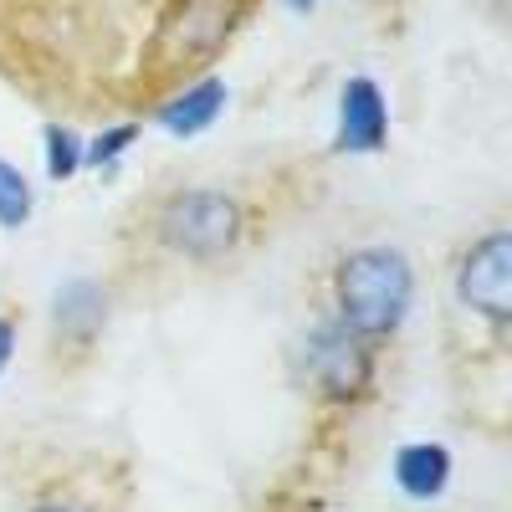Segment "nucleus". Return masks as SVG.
I'll return each instance as SVG.
<instances>
[{"label":"nucleus","instance_id":"obj_5","mask_svg":"<svg viewBox=\"0 0 512 512\" xmlns=\"http://www.w3.org/2000/svg\"><path fill=\"white\" fill-rule=\"evenodd\" d=\"M451 287L466 313H477L487 323H507L512 318V231L497 226L482 241L466 246Z\"/></svg>","mask_w":512,"mask_h":512},{"label":"nucleus","instance_id":"obj_13","mask_svg":"<svg viewBox=\"0 0 512 512\" xmlns=\"http://www.w3.org/2000/svg\"><path fill=\"white\" fill-rule=\"evenodd\" d=\"M11 359H16V323L0 313V374L11 369Z\"/></svg>","mask_w":512,"mask_h":512},{"label":"nucleus","instance_id":"obj_6","mask_svg":"<svg viewBox=\"0 0 512 512\" xmlns=\"http://www.w3.org/2000/svg\"><path fill=\"white\" fill-rule=\"evenodd\" d=\"M390 144V98L374 77H349L338 88V123H333V149L338 154H379Z\"/></svg>","mask_w":512,"mask_h":512},{"label":"nucleus","instance_id":"obj_8","mask_svg":"<svg viewBox=\"0 0 512 512\" xmlns=\"http://www.w3.org/2000/svg\"><path fill=\"white\" fill-rule=\"evenodd\" d=\"M108 323V287L93 277H67L52 292V328L67 344H93L98 328Z\"/></svg>","mask_w":512,"mask_h":512},{"label":"nucleus","instance_id":"obj_2","mask_svg":"<svg viewBox=\"0 0 512 512\" xmlns=\"http://www.w3.org/2000/svg\"><path fill=\"white\" fill-rule=\"evenodd\" d=\"M415 303V267L400 246H354L333 267V318L364 344L395 338Z\"/></svg>","mask_w":512,"mask_h":512},{"label":"nucleus","instance_id":"obj_14","mask_svg":"<svg viewBox=\"0 0 512 512\" xmlns=\"http://www.w3.org/2000/svg\"><path fill=\"white\" fill-rule=\"evenodd\" d=\"M282 6H287L292 16H313V11L323 6V0H282Z\"/></svg>","mask_w":512,"mask_h":512},{"label":"nucleus","instance_id":"obj_11","mask_svg":"<svg viewBox=\"0 0 512 512\" xmlns=\"http://www.w3.org/2000/svg\"><path fill=\"white\" fill-rule=\"evenodd\" d=\"M41 139H47V180L67 185L82 169V134L72 123H47V128H41Z\"/></svg>","mask_w":512,"mask_h":512},{"label":"nucleus","instance_id":"obj_7","mask_svg":"<svg viewBox=\"0 0 512 512\" xmlns=\"http://www.w3.org/2000/svg\"><path fill=\"white\" fill-rule=\"evenodd\" d=\"M226 103H231V82L216 72H200V77L180 82V88H169V98L154 108V123L169 139H195L205 128H216Z\"/></svg>","mask_w":512,"mask_h":512},{"label":"nucleus","instance_id":"obj_12","mask_svg":"<svg viewBox=\"0 0 512 512\" xmlns=\"http://www.w3.org/2000/svg\"><path fill=\"white\" fill-rule=\"evenodd\" d=\"M139 134H144L139 123H113V128H103V134L82 139V169H113L128 149L139 144Z\"/></svg>","mask_w":512,"mask_h":512},{"label":"nucleus","instance_id":"obj_1","mask_svg":"<svg viewBox=\"0 0 512 512\" xmlns=\"http://www.w3.org/2000/svg\"><path fill=\"white\" fill-rule=\"evenodd\" d=\"M256 0H159L144 41V77L154 88H180L216 62L251 21Z\"/></svg>","mask_w":512,"mask_h":512},{"label":"nucleus","instance_id":"obj_4","mask_svg":"<svg viewBox=\"0 0 512 512\" xmlns=\"http://www.w3.org/2000/svg\"><path fill=\"white\" fill-rule=\"evenodd\" d=\"M303 374L333 405L364 400L369 384H374V344H364L359 333H349L338 318H328L308 333V344H303Z\"/></svg>","mask_w":512,"mask_h":512},{"label":"nucleus","instance_id":"obj_10","mask_svg":"<svg viewBox=\"0 0 512 512\" xmlns=\"http://www.w3.org/2000/svg\"><path fill=\"white\" fill-rule=\"evenodd\" d=\"M36 210V190L21 175V164L0 159V231H21Z\"/></svg>","mask_w":512,"mask_h":512},{"label":"nucleus","instance_id":"obj_3","mask_svg":"<svg viewBox=\"0 0 512 512\" xmlns=\"http://www.w3.org/2000/svg\"><path fill=\"white\" fill-rule=\"evenodd\" d=\"M154 231L185 262H221L246 231V210L226 190H175L159 205Z\"/></svg>","mask_w":512,"mask_h":512},{"label":"nucleus","instance_id":"obj_15","mask_svg":"<svg viewBox=\"0 0 512 512\" xmlns=\"http://www.w3.org/2000/svg\"><path fill=\"white\" fill-rule=\"evenodd\" d=\"M31 512H77V507H67V502H36Z\"/></svg>","mask_w":512,"mask_h":512},{"label":"nucleus","instance_id":"obj_9","mask_svg":"<svg viewBox=\"0 0 512 512\" xmlns=\"http://www.w3.org/2000/svg\"><path fill=\"white\" fill-rule=\"evenodd\" d=\"M395 487L410 502H436L451 487V451L441 441H410L395 451Z\"/></svg>","mask_w":512,"mask_h":512}]
</instances>
